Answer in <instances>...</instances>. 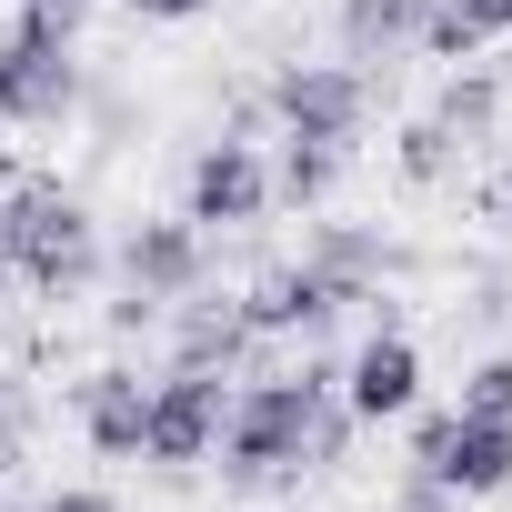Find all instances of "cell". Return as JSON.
Wrapping results in <instances>:
<instances>
[{"mask_svg":"<svg viewBox=\"0 0 512 512\" xmlns=\"http://www.w3.org/2000/svg\"><path fill=\"white\" fill-rule=\"evenodd\" d=\"M342 392V372L332 362H312V372H292V382H251L241 402H231V422H221V472L231 482H282V472H312V412Z\"/></svg>","mask_w":512,"mask_h":512,"instance_id":"6da1fadb","label":"cell"},{"mask_svg":"<svg viewBox=\"0 0 512 512\" xmlns=\"http://www.w3.org/2000/svg\"><path fill=\"white\" fill-rule=\"evenodd\" d=\"M0 262H11L21 282H41V292H81V282L101 272V241H91L81 191H61V181H21L11 201H0Z\"/></svg>","mask_w":512,"mask_h":512,"instance_id":"7a4b0ae2","label":"cell"},{"mask_svg":"<svg viewBox=\"0 0 512 512\" xmlns=\"http://www.w3.org/2000/svg\"><path fill=\"white\" fill-rule=\"evenodd\" d=\"M71 31H81V0H31L21 11V31L0 41V121L71 111Z\"/></svg>","mask_w":512,"mask_h":512,"instance_id":"3957f363","label":"cell"},{"mask_svg":"<svg viewBox=\"0 0 512 512\" xmlns=\"http://www.w3.org/2000/svg\"><path fill=\"white\" fill-rule=\"evenodd\" d=\"M412 472H432L452 502L512 492V422H482V412H432V422L412 432Z\"/></svg>","mask_w":512,"mask_h":512,"instance_id":"277c9868","label":"cell"},{"mask_svg":"<svg viewBox=\"0 0 512 512\" xmlns=\"http://www.w3.org/2000/svg\"><path fill=\"white\" fill-rule=\"evenodd\" d=\"M221 422H231V402H221V372H171V382H151V422H141V462H211V442H221Z\"/></svg>","mask_w":512,"mask_h":512,"instance_id":"5b68a950","label":"cell"},{"mask_svg":"<svg viewBox=\"0 0 512 512\" xmlns=\"http://www.w3.org/2000/svg\"><path fill=\"white\" fill-rule=\"evenodd\" d=\"M272 111H282V131H302V141H342V151H352V131H362V71H342V61H302V71L272 81Z\"/></svg>","mask_w":512,"mask_h":512,"instance_id":"8992f818","label":"cell"},{"mask_svg":"<svg viewBox=\"0 0 512 512\" xmlns=\"http://www.w3.org/2000/svg\"><path fill=\"white\" fill-rule=\"evenodd\" d=\"M121 282H131L141 312L181 302V292L201 282V221H141V231L121 241Z\"/></svg>","mask_w":512,"mask_h":512,"instance_id":"52a82bcc","label":"cell"},{"mask_svg":"<svg viewBox=\"0 0 512 512\" xmlns=\"http://www.w3.org/2000/svg\"><path fill=\"white\" fill-rule=\"evenodd\" d=\"M342 402H352V422L412 412V402H422V352H412L402 332H372V342L352 352V372H342Z\"/></svg>","mask_w":512,"mask_h":512,"instance_id":"ba28073f","label":"cell"},{"mask_svg":"<svg viewBox=\"0 0 512 512\" xmlns=\"http://www.w3.org/2000/svg\"><path fill=\"white\" fill-rule=\"evenodd\" d=\"M262 201H272V171L251 161V141H211L191 161V211L181 221H262Z\"/></svg>","mask_w":512,"mask_h":512,"instance_id":"9c48e42d","label":"cell"},{"mask_svg":"<svg viewBox=\"0 0 512 512\" xmlns=\"http://www.w3.org/2000/svg\"><path fill=\"white\" fill-rule=\"evenodd\" d=\"M342 302H362V292H352V282H332L322 262H302V272H272L262 292H251V302H241V322H251V332H322Z\"/></svg>","mask_w":512,"mask_h":512,"instance_id":"30bf717a","label":"cell"},{"mask_svg":"<svg viewBox=\"0 0 512 512\" xmlns=\"http://www.w3.org/2000/svg\"><path fill=\"white\" fill-rule=\"evenodd\" d=\"M141 422H151V382H141V372H91V382H81V432H91V452L131 462V452H141Z\"/></svg>","mask_w":512,"mask_h":512,"instance_id":"8fae6325","label":"cell"},{"mask_svg":"<svg viewBox=\"0 0 512 512\" xmlns=\"http://www.w3.org/2000/svg\"><path fill=\"white\" fill-rule=\"evenodd\" d=\"M502 31H512V0H432V21H422V41L442 61H462V51H482Z\"/></svg>","mask_w":512,"mask_h":512,"instance_id":"7c38bea8","label":"cell"},{"mask_svg":"<svg viewBox=\"0 0 512 512\" xmlns=\"http://www.w3.org/2000/svg\"><path fill=\"white\" fill-rule=\"evenodd\" d=\"M251 342H262V332L241 322V302H221V312H181V362H191V372H231Z\"/></svg>","mask_w":512,"mask_h":512,"instance_id":"4fadbf2b","label":"cell"},{"mask_svg":"<svg viewBox=\"0 0 512 512\" xmlns=\"http://www.w3.org/2000/svg\"><path fill=\"white\" fill-rule=\"evenodd\" d=\"M332 181H342V141H302V131H292V151H282V191H292V201H322Z\"/></svg>","mask_w":512,"mask_h":512,"instance_id":"5bb4252c","label":"cell"},{"mask_svg":"<svg viewBox=\"0 0 512 512\" xmlns=\"http://www.w3.org/2000/svg\"><path fill=\"white\" fill-rule=\"evenodd\" d=\"M422 21H432V0H352V51L402 41V31H422Z\"/></svg>","mask_w":512,"mask_h":512,"instance_id":"9a60e30c","label":"cell"},{"mask_svg":"<svg viewBox=\"0 0 512 512\" xmlns=\"http://www.w3.org/2000/svg\"><path fill=\"white\" fill-rule=\"evenodd\" d=\"M492 111H502V91H492V81H452V91H442V111H432V121H442V131H462V141H472V131H492Z\"/></svg>","mask_w":512,"mask_h":512,"instance_id":"2e32d148","label":"cell"},{"mask_svg":"<svg viewBox=\"0 0 512 512\" xmlns=\"http://www.w3.org/2000/svg\"><path fill=\"white\" fill-rule=\"evenodd\" d=\"M462 412H482V422H512V352H502V362H482V372L462 382Z\"/></svg>","mask_w":512,"mask_h":512,"instance_id":"e0dca14e","label":"cell"},{"mask_svg":"<svg viewBox=\"0 0 512 512\" xmlns=\"http://www.w3.org/2000/svg\"><path fill=\"white\" fill-rule=\"evenodd\" d=\"M442 161H452V131H442V121H412V131H402V171H412V181H442Z\"/></svg>","mask_w":512,"mask_h":512,"instance_id":"ac0fdd59","label":"cell"},{"mask_svg":"<svg viewBox=\"0 0 512 512\" xmlns=\"http://www.w3.org/2000/svg\"><path fill=\"white\" fill-rule=\"evenodd\" d=\"M402 512H452V492H442L432 472H412V482H402Z\"/></svg>","mask_w":512,"mask_h":512,"instance_id":"d6986e66","label":"cell"},{"mask_svg":"<svg viewBox=\"0 0 512 512\" xmlns=\"http://www.w3.org/2000/svg\"><path fill=\"white\" fill-rule=\"evenodd\" d=\"M41 512H121V502H111V492H91V482H81V492H51V502H41Z\"/></svg>","mask_w":512,"mask_h":512,"instance_id":"ffe728a7","label":"cell"},{"mask_svg":"<svg viewBox=\"0 0 512 512\" xmlns=\"http://www.w3.org/2000/svg\"><path fill=\"white\" fill-rule=\"evenodd\" d=\"M131 11H141V21H201L211 0H131Z\"/></svg>","mask_w":512,"mask_h":512,"instance_id":"44dd1931","label":"cell"},{"mask_svg":"<svg viewBox=\"0 0 512 512\" xmlns=\"http://www.w3.org/2000/svg\"><path fill=\"white\" fill-rule=\"evenodd\" d=\"M11 452H21V432H11V402H0V472H11Z\"/></svg>","mask_w":512,"mask_h":512,"instance_id":"7402d4cb","label":"cell"},{"mask_svg":"<svg viewBox=\"0 0 512 512\" xmlns=\"http://www.w3.org/2000/svg\"><path fill=\"white\" fill-rule=\"evenodd\" d=\"M492 211H502V221H512V171H502V191H492Z\"/></svg>","mask_w":512,"mask_h":512,"instance_id":"603a6c76","label":"cell"},{"mask_svg":"<svg viewBox=\"0 0 512 512\" xmlns=\"http://www.w3.org/2000/svg\"><path fill=\"white\" fill-rule=\"evenodd\" d=\"M0 282H11V262H0Z\"/></svg>","mask_w":512,"mask_h":512,"instance_id":"cb8c5ba5","label":"cell"}]
</instances>
